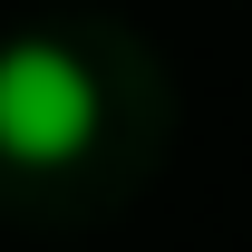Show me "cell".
<instances>
[{
	"mask_svg": "<svg viewBox=\"0 0 252 252\" xmlns=\"http://www.w3.org/2000/svg\"><path fill=\"white\" fill-rule=\"evenodd\" d=\"M88 136H97V78L78 68V49L10 39L0 49V156L30 175H59L88 156Z\"/></svg>",
	"mask_w": 252,
	"mask_h": 252,
	"instance_id": "1",
	"label": "cell"
}]
</instances>
